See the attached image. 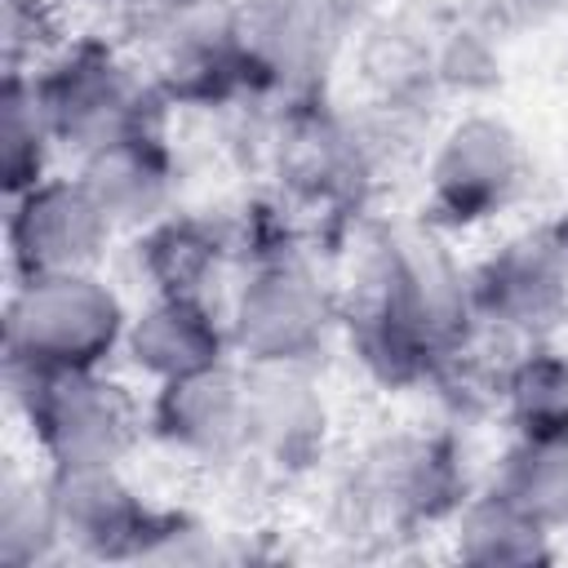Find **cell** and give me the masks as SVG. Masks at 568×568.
I'll return each mask as SVG.
<instances>
[{
	"mask_svg": "<svg viewBox=\"0 0 568 568\" xmlns=\"http://www.w3.org/2000/svg\"><path fill=\"white\" fill-rule=\"evenodd\" d=\"M244 417H248V382H240L222 364L164 382L155 399V430L191 453H222L240 444Z\"/></svg>",
	"mask_w": 568,
	"mask_h": 568,
	"instance_id": "cell-9",
	"label": "cell"
},
{
	"mask_svg": "<svg viewBox=\"0 0 568 568\" xmlns=\"http://www.w3.org/2000/svg\"><path fill=\"white\" fill-rule=\"evenodd\" d=\"M36 80V75H31ZM49 133L84 155L146 133V89L111 53L80 49L36 80Z\"/></svg>",
	"mask_w": 568,
	"mask_h": 568,
	"instance_id": "cell-3",
	"label": "cell"
},
{
	"mask_svg": "<svg viewBox=\"0 0 568 568\" xmlns=\"http://www.w3.org/2000/svg\"><path fill=\"white\" fill-rule=\"evenodd\" d=\"M111 217L98 209L89 186L75 182H40L22 195H13L9 213V253L13 271L22 280L31 275H67V271H89L106 240H111Z\"/></svg>",
	"mask_w": 568,
	"mask_h": 568,
	"instance_id": "cell-4",
	"label": "cell"
},
{
	"mask_svg": "<svg viewBox=\"0 0 568 568\" xmlns=\"http://www.w3.org/2000/svg\"><path fill=\"white\" fill-rule=\"evenodd\" d=\"M102 4H115V9H129V13H160V9H173L178 0H102Z\"/></svg>",
	"mask_w": 568,
	"mask_h": 568,
	"instance_id": "cell-20",
	"label": "cell"
},
{
	"mask_svg": "<svg viewBox=\"0 0 568 568\" xmlns=\"http://www.w3.org/2000/svg\"><path fill=\"white\" fill-rule=\"evenodd\" d=\"M519 178H524L519 138L497 120L457 124L430 169L435 204L453 222H475V217L497 213L519 191Z\"/></svg>",
	"mask_w": 568,
	"mask_h": 568,
	"instance_id": "cell-6",
	"label": "cell"
},
{
	"mask_svg": "<svg viewBox=\"0 0 568 568\" xmlns=\"http://www.w3.org/2000/svg\"><path fill=\"white\" fill-rule=\"evenodd\" d=\"M324 439V408L306 395L302 382L271 373L248 382V417L244 444H257L275 462H302Z\"/></svg>",
	"mask_w": 568,
	"mask_h": 568,
	"instance_id": "cell-12",
	"label": "cell"
},
{
	"mask_svg": "<svg viewBox=\"0 0 568 568\" xmlns=\"http://www.w3.org/2000/svg\"><path fill=\"white\" fill-rule=\"evenodd\" d=\"M133 364L160 382H178L222 364V328L200 297H155L124 333Z\"/></svg>",
	"mask_w": 568,
	"mask_h": 568,
	"instance_id": "cell-10",
	"label": "cell"
},
{
	"mask_svg": "<svg viewBox=\"0 0 568 568\" xmlns=\"http://www.w3.org/2000/svg\"><path fill=\"white\" fill-rule=\"evenodd\" d=\"M333 306L297 262H266L235 302V342L266 368L297 364L324 346Z\"/></svg>",
	"mask_w": 568,
	"mask_h": 568,
	"instance_id": "cell-5",
	"label": "cell"
},
{
	"mask_svg": "<svg viewBox=\"0 0 568 568\" xmlns=\"http://www.w3.org/2000/svg\"><path fill=\"white\" fill-rule=\"evenodd\" d=\"M53 541H58V524H53L49 488L36 493L31 484H9L0 501V559L31 564V559H44Z\"/></svg>",
	"mask_w": 568,
	"mask_h": 568,
	"instance_id": "cell-18",
	"label": "cell"
},
{
	"mask_svg": "<svg viewBox=\"0 0 568 568\" xmlns=\"http://www.w3.org/2000/svg\"><path fill=\"white\" fill-rule=\"evenodd\" d=\"M142 271L155 280L160 297H200L204 284L217 275V244L195 222H151V235L142 244Z\"/></svg>",
	"mask_w": 568,
	"mask_h": 568,
	"instance_id": "cell-15",
	"label": "cell"
},
{
	"mask_svg": "<svg viewBox=\"0 0 568 568\" xmlns=\"http://www.w3.org/2000/svg\"><path fill=\"white\" fill-rule=\"evenodd\" d=\"M501 501L537 519L541 528L568 519V444H541L519 439V448L506 453L501 475L493 484Z\"/></svg>",
	"mask_w": 568,
	"mask_h": 568,
	"instance_id": "cell-13",
	"label": "cell"
},
{
	"mask_svg": "<svg viewBox=\"0 0 568 568\" xmlns=\"http://www.w3.org/2000/svg\"><path fill=\"white\" fill-rule=\"evenodd\" d=\"M13 377H27V417L40 435V448L49 453L53 470H80V466H115L138 430L142 413L133 395L98 368H62V373H31L9 368Z\"/></svg>",
	"mask_w": 568,
	"mask_h": 568,
	"instance_id": "cell-2",
	"label": "cell"
},
{
	"mask_svg": "<svg viewBox=\"0 0 568 568\" xmlns=\"http://www.w3.org/2000/svg\"><path fill=\"white\" fill-rule=\"evenodd\" d=\"M120 337L124 311L115 293L98 284L89 271L22 280L4 315L9 368L31 373L98 368Z\"/></svg>",
	"mask_w": 568,
	"mask_h": 568,
	"instance_id": "cell-1",
	"label": "cell"
},
{
	"mask_svg": "<svg viewBox=\"0 0 568 568\" xmlns=\"http://www.w3.org/2000/svg\"><path fill=\"white\" fill-rule=\"evenodd\" d=\"M510 417L524 439L568 444V364L559 355H528L506 377Z\"/></svg>",
	"mask_w": 568,
	"mask_h": 568,
	"instance_id": "cell-16",
	"label": "cell"
},
{
	"mask_svg": "<svg viewBox=\"0 0 568 568\" xmlns=\"http://www.w3.org/2000/svg\"><path fill=\"white\" fill-rule=\"evenodd\" d=\"M58 541H71L84 555H142L151 519L138 497L120 484L115 466L58 470L49 484Z\"/></svg>",
	"mask_w": 568,
	"mask_h": 568,
	"instance_id": "cell-7",
	"label": "cell"
},
{
	"mask_svg": "<svg viewBox=\"0 0 568 568\" xmlns=\"http://www.w3.org/2000/svg\"><path fill=\"white\" fill-rule=\"evenodd\" d=\"M80 182L111 226H151L169 200V160L151 133H138L84 155Z\"/></svg>",
	"mask_w": 568,
	"mask_h": 568,
	"instance_id": "cell-11",
	"label": "cell"
},
{
	"mask_svg": "<svg viewBox=\"0 0 568 568\" xmlns=\"http://www.w3.org/2000/svg\"><path fill=\"white\" fill-rule=\"evenodd\" d=\"M479 297L510 328H550L568 311V235L537 231L488 262Z\"/></svg>",
	"mask_w": 568,
	"mask_h": 568,
	"instance_id": "cell-8",
	"label": "cell"
},
{
	"mask_svg": "<svg viewBox=\"0 0 568 568\" xmlns=\"http://www.w3.org/2000/svg\"><path fill=\"white\" fill-rule=\"evenodd\" d=\"M462 555L470 564H532L546 559V528L488 493L462 519Z\"/></svg>",
	"mask_w": 568,
	"mask_h": 568,
	"instance_id": "cell-17",
	"label": "cell"
},
{
	"mask_svg": "<svg viewBox=\"0 0 568 568\" xmlns=\"http://www.w3.org/2000/svg\"><path fill=\"white\" fill-rule=\"evenodd\" d=\"M49 36H53V22H49V9L40 0H4V62H9V75H18L27 58H40Z\"/></svg>",
	"mask_w": 568,
	"mask_h": 568,
	"instance_id": "cell-19",
	"label": "cell"
},
{
	"mask_svg": "<svg viewBox=\"0 0 568 568\" xmlns=\"http://www.w3.org/2000/svg\"><path fill=\"white\" fill-rule=\"evenodd\" d=\"M49 120L36 98V80L4 75L0 93V160H4V191L9 200L44 182V155H49Z\"/></svg>",
	"mask_w": 568,
	"mask_h": 568,
	"instance_id": "cell-14",
	"label": "cell"
}]
</instances>
